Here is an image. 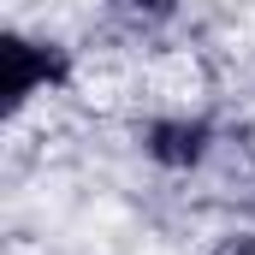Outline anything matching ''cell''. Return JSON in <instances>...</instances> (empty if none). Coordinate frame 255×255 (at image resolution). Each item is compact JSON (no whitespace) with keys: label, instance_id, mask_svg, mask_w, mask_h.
Returning a JSON list of instances; mask_svg holds the SVG:
<instances>
[{"label":"cell","instance_id":"6da1fadb","mask_svg":"<svg viewBox=\"0 0 255 255\" xmlns=\"http://www.w3.org/2000/svg\"><path fill=\"white\" fill-rule=\"evenodd\" d=\"M0 60H6V107H24V95L36 89V83H60L65 77V54L60 48H36V42H24V36H6L0 42Z\"/></svg>","mask_w":255,"mask_h":255},{"label":"cell","instance_id":"7a4b0ae2","mask_svg":"<svg viewBox=\"0 0 255 255\" xmlns=\"http://www.w3.org/2000/svg\"><path fill=\"white\" fill-rule=\"evenodd\" d=\"M148 154L160 166H196L208 154V125H190V119H166V125L148 130Z\"/></svg>","mask_w":255,"mask_h":255},{"label":"cell","instance_id":"3957f363","mask_svg":"<svg viewBox=\"0 0 255 255\" xmlns=\"http://www.w3.org/2000/svg\"><path fill=\"white\" fill-rule=\"evenodd\" d=\"M214 255H255V238H250V232H232V238H226Z\"/></svg>","mask_w":255,"mask_h":255},{"label":"cell","instance_id":"277c9868","mask_svg":"<svg viewBox=\"0 0 255 255\" xmlns=\"http://www.w3.org/2000/svg\"><path fill=\"white\" fill-rule=\"evenodd\" d=\"M125 6H142V12H166L172 0H125Z\"/></svg>","mask_w":255,"mask_h":255}]
</instances>
